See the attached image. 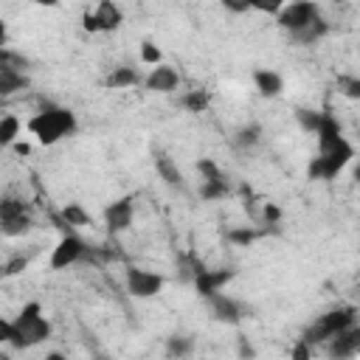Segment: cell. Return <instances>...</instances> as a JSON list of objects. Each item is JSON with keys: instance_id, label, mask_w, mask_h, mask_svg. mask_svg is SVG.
Here are the masks:
<instances>
[{"instance_id": "obj_1", "label": "cell", "mask_w": 360, "mask_h": 360, "mask_svg": "<svg viewBox=\"0 0 360 360\" xmlns=\"http://www.w3.org/2000/svg\"><path fill=\"white\" fill-rule=\"evenodd\" d=\"M79 129V121L76 115L68 110V107H59V104H45L31 121H28V132L37 135V141L42 146H53L56 141L73 135Z\"/></svg>"}, {"instance_id": "obj_2", "label": "cell", "mask_w": 360, "mask_h": 360, "mask_svg": "<svg viewBox=\"0 0 360 360\" xmlns=\"http://www.w3.org/2000/svg\"><path fill=\"white\" fill-rule=\"evenodd\" d=\"M11 323H14V338H11L14 349H31L51 338V323L42 315V307L37 301H28Z\"/></svg>"}, {"instance_id": "obj_3", "label": "cell", "mask_w": 360, "mask_h": 360, "mask_svg": "<svg viewBox=\"0 0 360 360\" xmlns=\"http://www.w3.org/2000/svg\"><path fill=\"white\" fill-rule=\"evenodd\" d=\"M354 315H357V309L354 307H340V309H332V312H323L321 318H315L307 329H304V335H301V340L304 343H326V340H332L338 332H343V329H349V326H354Z\"/></svg>"}, {"instance_id": "obj_4", "label": "cell", "mask_w": 360, "mask_h": 360, "mask_svg": "<svg viewBox=\"0 0 360 360\" xmlns=\"http://www.w3.org/2000/svg\"><path fill=\"white\" fill-rule=\"evenodd\" d=\"M352 158H354V146L343 138L335 149H329V152L312 158L309 166H307V174H309V180H332V177H338V174L349 166Z\"/></svg>"}, {"instance_id": "obj_5", "label": "cell", "mask_w": 360, "mask_h": 360, "mask_svg": "<svg viewBox=\"0 0 360 360\" xmlns=\"http://www.w3.org/2000/svg\"><path fill=\"white\" fill-rule=\"evenodd\" d=\"M318 14H321L318 3L301 0V3H287V6H281L278 14H276V22H278L290 37H295V34H301Z\"/></svg>"}, {"instance_id": "obj_6", "label": "cell", "mask_w": 360, "mask_h": 360, "mask_svg": "<svg viewBox=\"0 0 360 360\" xmlns=\"http://www.w3.org/2000/svg\"><path fill=\"white\" fill-rule=\"evenodd\" d=\"M84 256H87V245H84L76 233H65V236L56 242L53 253H51V270H65V267L82 262Z\"/></svg>"}, {"instance_id": "obj_7", "label": "cell", "mask_w": 360, "mask_h": 360, "mask_svg": "<svg viewBox=\"0 0 360 360\" xmlns=\"http://www.w3.org/2000/svg\"><path fill=\"white\" fill-rule=\"evenodd\" d=\"M163 287V276L152 273V270H141V267H129L127 270V290L135 298H152L158 295Z\"/></svg>"}, {"instance_id": "obj_8", "label": "cell", "mask_w": 360, "mask_h": 360, "mask_svg": "<svg viewBox=\"0 0 360 360\" xmlns=\"http://www.w3.org/2000/svg\"><path fill=\"white\" fill-rule=\"evenodd\" d=\"M326 352L332 360H354V354L360 352V329L349 326L338 332L332 340H326Z\"/></svg>"}, {"instance_id": "obj_9", "label": "cell", "mask_w": 360, "mask_h": 360, "mask_svg": "<svg viewBox=\"0 0 360 360\" xmlns=\"http://www.w3.org/2000/svg\"><path fill=\"white\" fill-rule=\"evenodd\" d=\"M132 214H135V200L127 194V197H121V200H115L104 208V225L112 233H121L132 225Z\"/></svg>"}, {"instance_id": "obj_10", "label": "cell", "mask_w": 360, "mask_h": 360, "mask_svg": "<svg viewBox=\"0 0 360 360\" xmlns=\"http://www.w3.org/2000/svg\"><path fill=\"white\" fill-rule=\"evenodd\" d=\"M233 276H236V270H231V267H222V270H208V267H202V270L194 276V287H197V292H200L202 298H211V295H217Z\"/></svg>"}, {"instance_id": "obj_11", "label": "cell", "mask_w": 360, "mask_h": 360, "mask_svg": "<svg viewBox=\"0 0 360 360\" xmlns=\"http://www.w3.org/2000/svg\"><path fill=\"white\" fill-rule=\"evenodd\" d=\"M315 135H318V155H323V152L335 149V146L343 141L340 124H338V118H335V115H329V112H321V124H318Z\"/></svg>"}, {"instance_id": "obj_12", "label": "cell", "mask_w": 360, "mask_h": 360, "mask_svg": "<svg viewBox=\"0 0 360 360\" xmlns=\"http://www.w3.org/2000/svg\"><path fill=\"white\" fill-rule=\"evenodd\" d=\"M208 307H211V315H214L217 321H222V323H239V321L245 318L242 307H239L233 298H228L225 292L211 295V298H208Z\"/></svg>"}, {"instance_id": "obj_13", "label": "cell", "mask_w": 360, "mask_h": 360, "mask_svg": "<svg viewBox=\"0 0 360 360\" xmlns=\"http://www.w3.org/2000/svg\"><path fill=\"white\" fill-rule=\"evenodd\" d=\"M177 82H180V76H177V70L169 68V65H155V68L149 70V76L143 79L146 90H152V93H172V90L177 87Z\"/></svg>"}, {"instance_id": "obj_14", "label": "cell", "mask_w": 360, "mask_h": 360, "mask_svg": "<svg viewBox=\"0 0 360 360\" xmlns=\"http://www.w3.org/2000/svg\"><path fill=\"white\" fill-rule=\"evenodd\" d=\"M96 20V31H115L124 22V11L112 3V0H101L96 6V11H90Z\"/></svg>"}, {"instance_id": "obj_15", "label": "cell", "mask_w": 360, "mask_h": 360, "mask_svg": "<svg viewBox=\"0 0 360 360\" xmlns=\"http://www.w3.org/2000/svg\"><path fill=\"white\" fill-rule=\"evenodd\" d=\"M253 84H256V90H259L264 98H276V96L284 90L281 76H278L276 70H267V68L253 70Z\"/></svg>"}, {"instance_id": "obj_16", "label": "cell", "mask_w": 360, "mask_h": 360, "mask_svg": "<svg viewBox=\"0 0 360 360\" xmlns=\"http://www.w3.org/2000/svg\"><path fill=\"white\" fill-rule=\"evenodd\" d=\"M138 82H141L138 70H135V68H127V65H121V68H112V73L107 76V87H112V90L135 87Z\"/></svg>"}, {"instance_id": "obj_17", "label": "cell", "mask_w": 360, "mask_h": 360, "mask_svg": "<svg viewBox=\"0 0 360 360\" xmlns=\"http://www.w3.org/2000/svg\"><path fill=\"white\" fill-rule=\"evenodd\" d=\"M155 169H158L160 180H166V186H172V188H180V186H183V174H180V169L174 166L172 158L158 155V158H155Z\"/></svg>"}, {"instance_id": "obj_18", "label": "cell", "mask_w": 360, "mask_h": 360, "mask_svg": "<svg viewBox=\"0 0 360 360\" xmlns=\"http://www.w3.org/2000/svg\"><path fill=\"white\" fill-rule=\"evenodd\" d=\"M326 31H329V22L318 14V17H315V20H312L301 34H295L292 39H295V42H301V45H312V42H318L321 37H326Z\"/></svg>"}, {"instance_id": "obj_19", "label": "cell", "mask_w": 360, "mask_h": 360, "mask_svg": "<svg viewBox=\"0 0 360 360\" xmlns=\"http://www.w3.org/2000/svg\"><path fill=\"white\" fill-rule=\"evenodd\" d=\"M194 352V338H188V335H172L169 340H166V354L172 357V360H183V357H188Z\"/></svg>"}, {"instance_id": "obj_20", "label": "cell", "mask_w": 360, "mask_h": 360, "mask_svg": "<svg viewBox=\"0 0 360 360\" xmlns=\"http://www.w3.org/2000/svg\"><path fill=\"white\" fill-rule=\"evenodd\" d=\"M28 68V59L11 48H0V73H22Z\"/></svg>"}, {"instance_id": "obj_21", "label": "cell", "mask_w": 360, "mask_h": 360, "mask_svg": "<svg viewBox=\"0 0 360 360\" xmlns=\"http://www.w3.org/2000/svg\"><path fill=\"white\" fill-rule=\"evenodd\" d=\"M28 87V76L25 73H0V98L3 96H14L20 90Z\"/></svg>"}, {"instance_id": "obj_22", "label": "cell", "mask_w": 360, "mask_h": 360, "mask_svg": "<svg viewBox=\"0 0 360 360\" xmlns=\"http://www.w3.org/2000/svg\"><path fill=\"white\" fill-rule=\"evenodd\" d=\"M259 138H262V127H259V124H248V127H239V129H236L233 143H236L239 149H250V146L259 143Z\"/></svg>"}, {"instance_id": "obj_23", "label": "cell", "mask_w": 360, "mask_h": 360, "mask_svg": "<svg viewBox=\"0 0 360 360\" xmlns=\"http://www.w3.org/2000/svg\"><path fill=\"white\" fill-rule=\"evenodd\" d=\"M180 104H183L188 112H205L208 104H211V98H208L205 90H188V93L180 98Z\"/></svg>"}, {"instance_id": "obj_24", "label": "cell", "mask_w": 360, "mask_h": 360, "mask_svg": "<svg viewBox=\"0 0 360 360\" xmlns=\"http://www.w3.org/2000/svg\"><path fill=\"white\" fill-rule=\"evenodd\" d=\"M225 194H228V180L225 177L222 180H202V186H200V197L208 200V202L222 200Z\"/></svg>"}, {"instance_id": "obj_25", "label": "cell", "mask_w": 360, "mask_h": 360, "mask_svg": "<svg viewBox=\"0 0 360 360\" xmlns=\"http://www.w3.org/2000/svg\"><path fill=\"white\" fill-rule=\"evenodd\" d=\"M28 231H31V217H28V214L0 222V233H3V236H22V233H28Z\"/></svg>"}, {"instance_id": "obj_26", "label": "cell", "mask_w": 360, "mask_h": 360, "mask_svg": "<svg viewBox=\"0 0 360 360\" xmlns=\"http://www.w3.org/2000/svg\"><path fill=\"white\" fill-rule=\"evenodd\" d=\"M20 135V118L17 115H3L0 118V146L14 143Z\"/></svg>"}, {"instance_id": "obj_27", "label": "cell", "mask_w": 360, "mask_h": 360, "mask_svg": "<svg viewBox=\"0 0 360 360\" xmlns=\"http://www.w3.org/2000/svg\"><path fill=\"white\" fill-rule=\"evenodd\" d=\"M22 214H28V208H25L22 200H17V197H3L0 200V222L14 219V217H22Z\"/></svg>"}, {"instance_id": "obj_28", "label": "cell", "mask_w": 360, "mask_h": 360, "mask_svg": "<svg viewBox=\"0 0 360 360\" xmlns=\"http://www.w3.org/2000/svg\"><path fill=\"white\" fill-rule=\"evenodd\" d=\"M62 219L68 222V225H90V214L79 205V202H68L65 208H62Z\"/></svg>"}, {"instance_id": "obj_29", "label": "cell", "mask_w": 360, "mask_h": 360, "mask_svg": "<svg viewBox=\"0 0 360 360\" xmlns=\"http://www.w3.org/2000/svg\"><path fill=\"white\" fill-rule=\"evenodd\" d=\"M225 239L228 242H233V245H239V248H248V245H253L256 239H259V231L256 228H231L228 233H225Z\"/></svg>"}, {"instance_id": "obj_30", "label": "cell", "mask_w": 360, "mask_h": 360, "mask_svg": "<svg viewBox=\"0 0 360 360\" xmlns=\"http://www.w3.org/2000/svg\"><path fill=\"white\" fill-rule=\"evenodd\" d=\"M295 118H298L301 129H307V132H315V129H318V124H321V112H318V110H309V107L295 110Z\"/></svg>"}, {"instance_id": "obj_31", "label": "cell", "mask_w": 360, "mask_h": 360, "mask_svg": "<svg viewBox=\"0 0 360 360\" xmlns=\"http://www.w3.org/2000/svg\"><path fill=\"white\" fill-rule=\"evenodd\" d=\"M197 172L202 174V180H222L225 174H222V169L211 160V158H202V160H197Z\"/></svg>"}, {"instance_id": "obj_32", "label": "cell", "mask_w": 360, "mask_h": 360, "mask_svg": "<svg viewBox=\"0 0 360 360\" xmlns=\"http://www.w3.org/2000/svg\"><path fill=\"white\" fill-rule=\"evenodd\" d=\"M338 84H340V93H343V96L360 98V79H357V76H340Z\"/></svg>"}, {"instance_id": "obj_33", "label": "cell", "mask_w": 360, "mask_h": 360, "mask_svg": "<svg viewBox=\"0 0 360 360\" xmlns=\"http://www.w3.org/2000/svg\"><path fill=\"white\" fill-rule=\"evenodd\" d=\"M141 62L146 65H160V48L155 42H143L141 45Z\"/></svg>"}, {"instance_id": "obj_34", "label": "cell", "mask_w": 360, "mask_h": 360, "mask_svg": "<svg viewBox=\"0 0 360 360\" xmlns=\"http://www.w3.org/2000/svg\"><path fill=\"white\" fill-rule=\"evenodd\" d=\"M25 267H28V259H25V256H14L11 262H6V267H3V276H20Z\"/></svg>"}, {"instance_id": "obj_35", "label": "cell", "mask_w": 360, "mask_h": 360, "mask_svg": "<svg viewBox=\"0 0 360 360\" xmlns=\"http://www.w3.org/2000/svg\"><path fill=\"white\" fill-rule=\"evenodd\" d=\"M222 8L233 11V14H248L250 11V0H222Z\"/></svg>"}, {"instance_id": "obj_36", "label": "cell", "mask_w": 360, "mask_h": 360, "mask_svg": "<svg viewBox=\"0 0 360 360\" xmlns=\"http://www.w3.org/2000/svg\"><path fill=\"white\" fill-rule=\"evenodd\" d=\"M292 360H312V346L304 343V340H298L292 346Z\"/></svg>"}, {"instance_id": "obj_37", "label": "cell", "mask_w": 360, "mask_h": 360, "mask_svg": "<svg viewBox=\"0 0 360 360\" xmlns=\"http://www.w3.org/2000/svg\"><path fill=\"white\" fill-rule=\"evenodd\" d=\"M11 338H14V323L0 315V343H11Z\"/></svg>"}, {"instance_id": "obj_38", "label": "cell", "mask_w": 360, "mask_h": 360, "mask_svg": "<svg viewBox=\"0 0 360 360\" xmlns=\"http://www.w3.org/2000/svg\"><path fill=\"white\" fill-rule=\"evenodd\" d=\"M239 360H256V349L248 343V338H239Z\"/></svg>"}, {"instance_id": "obj_39", "label": "cell", "mask_w": 360, "mask_h": 360, "mask_svg": "<svg viewBox=\"0 0 360 360\" xmlns=\"http://www.w3.org/2000/svg\"><path fill=\"white\" fill-rule=\"evenodd\" d=\"M264 219H267L270 225H276V222L281 219V208H278L276 202H267V205H264Z\"/></svg>"}, {"instance_id": "obj_40", "label": "cell", "mask_w": 360, "mask_h": 360, "mask_svg": "<svg viewBox=\"0 0 360 360\" xmlns=\"http://www.w3.org/2000/svg\"><path fill=\"white\" fill-rule=\"evenodd\" d=\"M6 39H8V31H6V22L0 20V48H6Z\"/></svg>"}, {"instance_id": "obj_41", "label": "cell", "mask_w": 360, "mask_h": 360, "mask_svg": "<svg viewBox=\"0 0 360 360\" xmlns=\"http://www.w3.org/2000/svg\"><path fill=\"white\" fill-rule=\"evenodd\" d=\"M45 360H68V357H65V354H62V352H51V354H48V357H45Z\"/></svg>"}, {"instance_id": "obj_42", "label": "cell", "mask_w": 360, "mask_h": 360, "mask_svg": "<svg viewBox=\"0 0 360 360\" xmlns=\"http://www.w3.org/2000/svg\"><path fill=\"white\" fill-rule=\"evenodd\" d=\"M14 149H17L20 155H28V143H14Z\"/></svg>"}]
</instances>
